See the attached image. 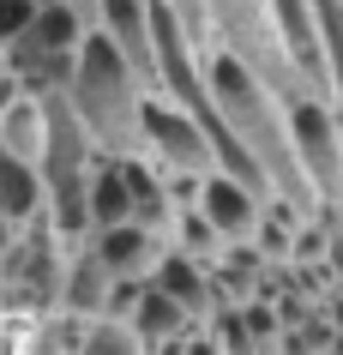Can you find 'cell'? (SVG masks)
Masks as SVG:
<instances>
[{
	"mask_svg": "<svg viewBox=\"0 0 343 355\" xmlns=\"http://www.w3.org/2000/svg\"><path fill=\"white\" fill-rule=\"evenodd\" d=\"M145 96L151 91L139 85V73L96 31L78 42L73 78H67V109L78 114V127H85L96 157H139V109H145Z\"/></svg>",
	"mask_w": 343,
	"mask_h": 355,
	"instance_id": "1",
	"label": "cell"
},
{
	"mask_svg": "<svg viewBox=\"0 0 343 355\" xmlns=\"http://www.w3.org/2000/svg\"><path fill=\"white\" fill-rule=\"evenodd\" d=\"M283 132H289V157L301 168L313 205L319 211L343 205V121L331 114V103H319V96L283 103Z\"/></svg>",
	"mask_w": 343,
	"mask_h": 355,
	"instance_id": "2",
	"label": "cell"
},
{
	"mask_svg": "<svg viewBox=\"0 0 343 355\" xmlns=\"http://www.w3.org/2000/svg\"><path fill=\"white\" fill-rule=\"evenodd\" d=\"M139 157L157 175H187V181H205L217 168V145H211L205 121L163 96H145V109H139Z\"/></svg>",
	"mask_w": 343,
	"mask_h": 355,
	"instance_id": "3",
	"label": "cell"
},
{
	"mask_svg": "<svg viewBox=\"0 0 343 355\" xmlns=\"http://www.w3.org/2000/svg\"><path fill=\"white\" fill-rule=\"evenodd\" d=\"M193 211L211 223V235H217L223 247H247L253 229H259L265 199H259V193H247L235 175H217V168H211L205 181H199V193H193Z\"/></svg>",
	"mask_w": 343,
	"mask_h": 355,
	"instance_id": "4",
	"label": "cell"
},
{
	"mask_svg": "<svg viewBox=\"0 0 343 355\" xmlns=\"http://www.w3.org/2000/svg\"><path fill=\"white\" fill-rule=\"evenodd\" d=\"M85 253L114 283H145L151 265L163 259V235H151V229H139V223H114V229H91L85 235Z\"/></svg>",
	"mask_w": 343,
	"mask_h": 355,
	"instance_id": "5",
	"label": "cell"
},
{
	"mask_svg": "<svg viewBox=\"0 0 343 355\" xmlns=\"http://www.w3.org/2000/svg\"><path fill=\"white\" fill-rule=\"evenodd\" d=\"M114 163H121V181H127V211H133V223L151 229V235H163V229H169V217H175L169 181H163L145 157H114Z\"/></svg>",
	"mask_w": 343,
	"mask_h": 355,
	"instance_id": "6",
	"label": "cell"
},
{
	"mask_svg": "<svg viewBox=\"0 0 343 355\" xmlns=\"http://www.w3.org/2000/svg\"><path fill=\"white\" fill-rule=\"evenodd\" d=\"M199 319H187L181 307H175L169 295H157L151 283L139 289V301H133V313H127V331L145 343V349H163V343H175V337H187Z\"/></svg>",
	"mask_w": 343,
	"mask_h": 355,
	"instance_id": "7",
	"label": "cell"
},
{
	"mask_svg": "<svg viewBox=\"0 0 343 355\" xmlns=\"http://www.w3.org/2000/svg\"><path fill=\"white\" fill-rule=\"evenodd\" d=\"M85 217H91V229L133 223V211H127V181H121V163H114V157H96L91 175H85Z\"/></svg>",
	"mask_w": 343,
	"mask_h": 355,
	"instance_id": "8",
	"label": "cell"
},
{
	"mask_svg": "<svg viewBox=\"0 0 343 355\" xmlns=\"http://www.w3.org/2000/svg\"><path fill=\"white\" fill-rule=\"evenodd\" d=\"M0 217L12 229L42 217V175L30 163H19V157H0Z\"/></svg>",
	"mask_w": 343,
	"mask_h": 355,
	"instance_id": "9",
	"label": "cell"
},
{
	"mask_svg": "<svg viewBox=\"0 0 343 355\" xmlns=\"http://www.w3.org/2000/svg\"><path fill=\"white\" fill-rule=\"evenodd\" d=\"M0 150L37 168V157H42V103L37 96H12L0 109Z\"/></svg>",
	"mask_w": 343,
	"mask_h": 355,
	"instance_id": "10",
	"label": "cell"
},
{
	"mask_svg": "<svg viewBox=\"0 0 343 355\" xmlns=\"http://www.w3.org/2000/svg\"><path fill=\"white\" fill-rule=\"evenodd\" d=\"M73 355H145V343L127 331V319H85L73 337Z\"/></svg>",
	"mask_w": 343,
	"mask_h": 355,
	"instance_id": "11",
	"label": "cell"
},
{
	"mask_svg": "<svg viewBox=\"0 0 343 355\" xmlns=\"http://www.w3.org/2000/svg\"><path fill=\"white\" fill-rule=\"evenodd\" d=\"M30 19H37V6H30V0H0V55L24 37V24H30Z\"/></svg>",
	"mask_w": 343,
	"mask_h": 355,
	"instance_id": "12",
	"label": "cell"
},
{
	"mask_svg": "<svg viewBox=\"0 0 343 355\" xmlns=\"http://www.w3.org/2000/svg\"><path fill=\"white\" fill-rule=\"evenodd\" d=\"M60 6H73V12H78V19H85V24L96 19V0H60Z\"/></svg>",
	"mask_w": 343,
	"mask_h": 355,
	"instance_id": "13",
	"label": "cell"
},
{
	"mask_svg": "<svg viewBox=\"0 0 343 355\" xmlns=\"http://www.w3.org/2000/svg\"><path fill=\"white\" fill-rule=\"evenodd\" d=\"M30 6H37V12H42V6H60V0H30Z\"/></svg>",
	"mask_w": 343,
	"mask_h": 355,
	"instance_id": "14",
	"label": "cell"
}]
</instances>
